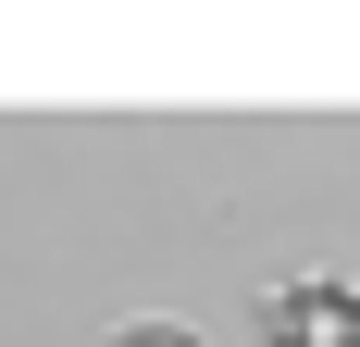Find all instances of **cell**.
Wrapping results in <instances>:
<instances>
[{
	"instance_id": "1",
	"label": "cell",
	"mask_w": 360,
	"mask_h": 347,
	"mask_svg": "<svg viewBox=\"0 0 360 347\" xmlns=\"http://www.w3.org/2000/svg\"><path fill=\"white\" fill-rule=\"evenodd\" d=\"M261 347H360V285L348 273H274L261 285Z\"/></svg>"
},
{
	"instance_id": "2",
	"label": "cell",
	"mask_w": 360,
	"mask_h": 347,
	"mask_svg": "<svg viewBox=\"0 0 360 347\" xmlns=\"http://www.w3.org/2000/svg\"><path fill=\"white\" fill-rule=\"evenodd\" d=\"M112 347H199V335H186V322H124Z\"/></svg>"
}]
</instances>
